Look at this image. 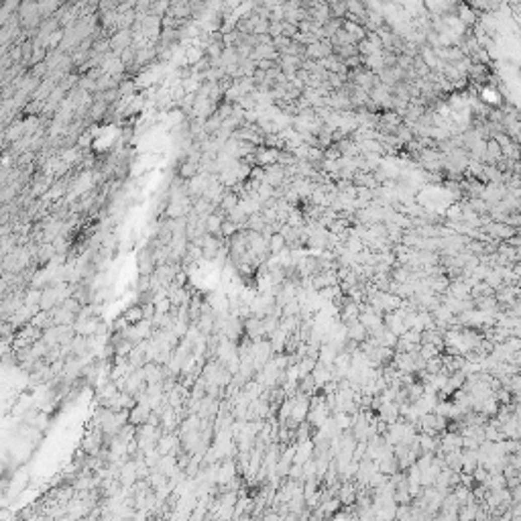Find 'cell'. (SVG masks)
<instances>
[{
	"mask_svg": "<svg viewBox=\"0 0 521 521\" xmlns=\"http://www.w3.org/2000/svg\"><path fill=\"white\" fill-rule=\"evenodd\" d=\"M265 521H281V517L279 515H267Z\"/></svg>",
	"mask_w": 521,
	"mask_h": 521,
	"instance_id": "277c9868",
	"label": "cell"
},
{
	"mask_svg": "<svg viewBox=\"0 0 521 521\" xmlns=\"http://www.w3.org/2000/svg\"><path fill=\"white\" fill-rule=\"evenodd\" d=\"M340 157H342V155H340V151H338L336 145H330V147L324 149V159H328V161H338Z\"/></svg>",
	"mask_w": 521,
	"mask_h": 521,
	"instance_id": "3957f363",
	"label": "cell"
},
{
	"mask_svg": "<svg viewBox=\"0 0 521 521\" xmlns=\"http://www.w3.org/2000/svg\"><path fill=\"white\" fill-rule=\"evenodd\" d=\"M177 173H179V177H181V179L191 181V179L198 175V163H193V161H183V163H179Z\"/></svg>",
	"mask_w": 521,
	"mask_h": 521,
	"instance_id": "7a4b0ae2",
	"label": "cell"
},
{
	"mask_svg": "<svg viewBox=\"0 0 521 521\" xmlns=\"http://www.w3.org/2000/svg\"><path fill=\"white\" fill-rule=\"evenodd\" d=\"M122 318H124V322H126L128 326H135V324L143 322V320H145V311H143V305L128 307V309L124 311V314H122Z\"/></svg>",
	"mask_w": 521,
	"mask_h": 521,
	"instance_id": "6da1fadb",
	"label": "cell"
}]
</instances>
